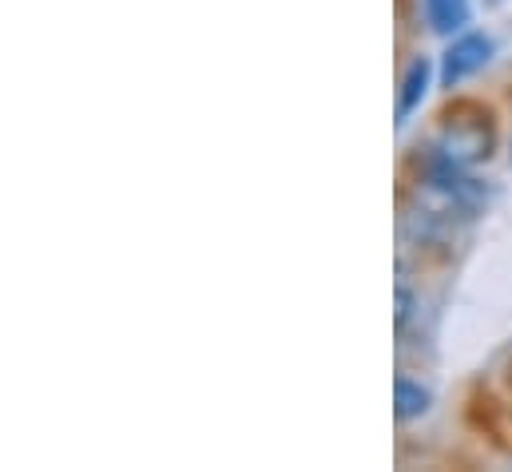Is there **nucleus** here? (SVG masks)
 <instances>
[{
    "mask_svg": "<svg viewBox=\"0 0 512 472\" xmlns=\"http://www.w3.org/2000/svg\"><path fill=\"white\" fill-rule=\"evenodd\" d=\"M429 405H433V393L421 381H409V377H397L393 381V413H397V421L425 417Z\"/></svg>",
    "mask_w": 512,
    "mask_h": 472,
    "instance_id": "39448f33",
    "label": "nucleus"
},
{
    "mask_svg": "<svg viewBox=\"0 0 512 472\" xmlns=\"http://www.w3.org/2000/svg\"><path fill=\"white\" fill-rule=\"evenodd\" d=\"M489 60H493V40L485 32L453 36V44L445 48V60H441V88H457L461 80L477 76Z\"/></svg>",
    "mask_w": 512,
    "mask_h": 472,
    "instance_id": "f03ea898",
    "label": "nucleus"
},
{
    "mask_svg": "<svg viewBox=\"0 0 512 472\" xmlns=\"http://www.w3.org/2000/svg\"><path fill=\"white\" fill-rule=\"evenodd\" d=\"M469 0H425V20L437 36H461L469 24Z\"/></svg>",
    "mask_w": 512,
    "mask_h": 472,
    "instance_id": "20e7f679",
    "label": "nucleus"
},
{
    "mask_svg": "<svg viewBox=\"0 0 512 472\" xmlns=\"http://www.w3.org/2000/svg\"><path fill=\"white\" fill-rule=\"evenodd\" d=\"M429 155L441 159V163L465 167V171H469L473 163L489 159V155H493V123H489V116L449 119V123L441 127V135H437V143H433Z\"/></svg>",
    "mask_w": 512,
    "mask_h": 472,
    "instance_id": "f257e3e1",
    "label": "nucleus"
},
{
    "mask_svg": "<svg viewBox=\"0 0 512 472\" xmlns=\"http://www.w3.org/2000/svg\"><path fill=\"white\" fill-rule=\"evenodd\" d=\"M429 76H433L429 56L409 60V68H405V76H401V92H397V123H405V119L421 108V100H425V92H429Z\"/></svg>",
    "mask_w": 512,
    "mask_h": 472,
    "instance_id": "7ed1b4c3",
    "label": "nucleus"
},
{
    "mask_svg": "<svg viewBox=\"0 0 512 472\" xmlns=\"http://www.w3.org/2000/svg\"><path fill=\"white\" fill-rule=\"evenodd\" d=\"M409 310H413V294L405 286H397V330L409 322Z\"/></svg>",
    "mask_w": 512,
    "mask_h": 472,
    "instance_id": "423d86ee",
    "label": "nucleus"
}]
</instances>
